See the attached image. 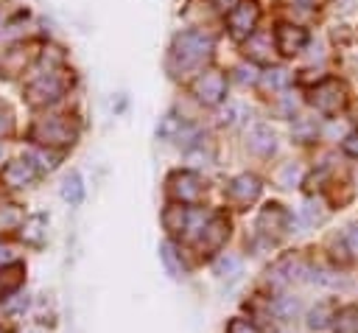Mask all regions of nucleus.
Listing matches in <instances>:
<instances>
[{
    "label": "nucleus",
    "instance_id": "1",
    "mask_svg": "<svg viewBox=\"0 0 358 333\" xmlns=\"http://www.w3.org/2000/svg\"><path fill=\"white\" fill-rule=\"evenodd\" d=\"M213 50V39L204 36L201 31H185L173 39V50H171V64H176L179 70H190L199 67Z\"/></svg>",
    "mask_w": 358,
    "mask_h": 333
},
{
    "label": "nucleus",
    "instance_id": "2",
    "mask_svg": "<svg viewBox=\"0 0 358 333\" xmlns=\"http://www.w3.org/2000/svg\"><path fill=\"white\" fill-rule=\"evenodd\" d=\"M310 104L316 106V112H322L324 118H333L338 115L344 106H347V90L341 81L336 78H324L322 84H316L313 95H310Z\"/></svg>",
    "mask_w": 358,
    "mask_h": 333
},
{
    "label": "nucleus",
    "instance_id": "3",
    "mask_svg": "<svg viewBox=\"0 0 358 333\" xmlns=\"http://www.w3.org/2000/svg\"><path fill=\"white\" fill-rule=\"evenodd\" d=\"M257 20H260L257 3H255V0H241V3L227 14V28H229L232 39L243 42V39H249V36L255 34Z\"/></svg>",
    "mask_w": 358,
    "mask_h": 333
},
{
    "label": "nucleus",
    "instance_id": "4",
    "mask_svg": "<svg viewBox=\"0 0 358 333\" xmlns=\"http://www.w3.org/2000/svg\"><path fill=\"white\" fill-rule=\"evenodd\" d=\"M193 95L201 104H218L227 95V78H224V73H218V70L199 73L196 81H193Z\"/></svg>",
    "mask_w": 358,
    "mask_h": 333
},
{
    "label": "nucleus",
    "instance_id": "5",
    "mask_svg": "<svg viewBox=\"0 0 358 333\" xmlns=\"http://www.w3.org/2000/svg\"><path fill=\"white\" fill-rule=\"evenodd\" d=\"M168 190L176 201L182 204H193L201 199V179L193 173V171H176L171 179H168Z\"/></svg>",
    "mask_w": 358,
    "mask_h": 333
},
{
    "label": "nucleus",
    "instance_id": "6",
    "mask_svg": "<svg viewBox=\"0 0 358 333\" xmlns=\"http://www.w3.org/2000/svg\"><path fill=\"white\" fill-rule=\"evenodd\" d=\"M274 45H277V50H280L282 56H294V53H299V50L308 45V31L299 28V25L282 22V25H277V31H274Z\"/></svg>",
    "mask_w": 358,
    "mask_h": 333
},
{
    "label": "nucleus",
    "instance_id": "7",
    "mask_svg": "<svg viewBox=\"0 0 358 333\" xmlns=\"http://www.w3.org/2000/svg\"><path fill=\"white\" fill-rule=\"evenodd\" d=\"M257 193H260V179L252 176V173L235 176V179L229 182V187H227V199H229L232 204H238V207L252 204V201L257 199Z\"/></svg>",
    "mask_w": 358,
    "mask_h": 333
},
{
    "label": "nucleus",
    "instance_id": "8",
    "mask_svg": "<svg viewBox=\"0 0 358 333\" xmlns=\"http://www.w3.org/2000/svg\"><path fill=\"white\" fill-rule=\"evenodd\" d=\"M288 221H291V215H288L285 207H280V204H266V207L260 210V215H257V229L277 238V235H282V232L288 229Z\"/></svg>",
    "mask_w": 358,
    "mask_h": 333
},
{
    "label": "nucleus",
    "instance_id": "9",
    "mask_svg": "<svg viewBox=\"0 0 358 333\" xmlns=\"http://www.w3.org/2000/svg\"><path fill=\"white\" fill-rule=\"evenodd\" d=\"M227 238H229V221H227L224 215H213V218L207 221L204 232H201V249L215 252V249H221V243H224Z\"/></svg>",
    "mask_w": 358,
    "mask_h": 333
},
{
    "label": "nucleus",
    "instance_id": "10",
    "mask_svg": "<svg viewBox=\"0 0 358 333\" xmlns=\"http://www.w3.org/2000/svg\"><path fill=\"white\" fill-rule=\"evenodd\" d=\"M249 148L255 151V154H271L274 151V134H271V129L268 126H263V123H257L252 132H249Z\"/></svg>",
    "mask_w": 358,
    "mask_h": 333
},
{
    "label": "nucleus",
    "instance_id": "11",
    "mask_svg": "<svg viewBox=\"0 0 358 333\" xmlns=\"http://www.w3.org/2000/svg\"><path fill=\"white\" fill-rule=\"evenodd\" d=\"M36 134H42L45 143H67V140H73V129H70L64 120L42 123V126L36 129Z\"/></svg>",
    "mask_w": 358,
    "mask_h": 333
},
{
    "label": "nucleus",
    "instance_id": "12",
    "mask_svg": "<svg viewBox=\"0 0 358 333\" xmlns=\"http://www.w3.org/2000/svg\"><path fill=\"white\" fill-rule=\"evenodd\" d=\"M333 327H336V333H358V308L355 305L341 308L333 319Z\"/></svg>",
    "mask_w": 358,
    "mask_h": 333
},
{
    "label": "nucleus",
    "instance_id": "13",
    "mask_svg": "<svg viewBox=\"0 0 358 333\" xmlns=\"http://www.w3.org/2000/svg\"><path fill=\"white\" fill-rule=\"evenodd\" d=\"M31 176H34V171H31V165L22 162V160H20V162H11V165L3 171V179H6L11 187H22Z\"/></svg>",
    "mask_w": 358,
    "mask_h": 333
},
{
    "label": "nucleus",
    "instance_id": "14",
    "mask_svg": "<svg viewBox=\"0 0 358 333\" xmlns=\"http://www.w3.org/2000/svg\"><path fill=\"white\" fill-rule=\"evenodd\" d=\"M336 308H333V302H319L313 311H310V319H308V325L313 327V330H322V327H327L330 325V319H336Z\"/></svg>",
    "mask_w": 358,
    "mask_h": 333
},
{
    "label": "nucleus",
    "instance_id": "15",
    "mask_svg": "<svg viewBox=\"0 0 358 333\" xmlns=\"http://www.w3.org/2000/svg\"><path fill=\"white\" fill-rule=\"evenodd\" d=\"M288 70H282V67H274V70H266L263 73V78H260V84L266 87V90H282L285 84H288Z\"/></svg>",
    "mask_w": 358,
    "mask_h": 333
},
{
    "label": "nucleus",
    "instance_id": "16",
    "mask_svg": "<svg viewBox=\"0 0 358 333\" xmlns=\"http://www.w3.org/2000/svg\"><path fill=\"white\" fill-rule=\"evenodd\" d=\"M159 257L165 260V266H168V271H171L173 277H182V274H185V266L179 263V257H176V249H173L171 243H162V246H159Z\"/></svg>",
    "mask_w": 358,
    "mask_h": 333
},
{
    "label": "nucleus",
    "instance_id": "17",
    "mask_svg": "<svg viewBox=\"0 0 358 333\" xmlns=\"http://www.w3.org/2000/svg\"><path fill=\"white\" fill-rule=\"evenodd\" d=\"M274 311H277V316H282V319H291V316L299 311V302H296V299H291V297H277V302H274Z\"/></svg>",
    "mask_w": 358,
    "mask_h": 333
},
{
    "label": "nucleus",
    "instance_id": "18",
    "mask_svg": "<svg viewBox=\"0 0 358 333\" xmlns=\"http://www.w3.org/2000/svg\"><path fill=\"white\" fill-rule=\"evenodd\" d=\"M42 221H45L42 215H34V218L22 227V238H25V241H31V243H39V241H42V229H39V224H42Z\"/></svg>",
    "mask_w": 358,
    "mask_h": 333
},
{
    "label": "nucleus",
    "instance_id": "19",
    "mask_svg": "<svg viewBox=\"0 0 358 333\" xmlns=\"http://www.w3.org/2000/svg\"><path fill=\"white\" fill-rule=\"evenodd\" d=\"M64 199H70V201H81V182H78V176L73 173L67 182H64Z\"/></svg>",
    "mask_w": 358,
    "mask_h": 333
},
{
    "label": "nucleus",
    "instance_id": "20",
    "mask_svg": "<svg viewBox=\"0 0 358 333\" xmlns=\"http://www.w3.org/2000/svg\"><path fill=\"white\" fill-rule=\"evenodd\" d=\"M215 269H218V274H235L238 269H241V260L238 257H218V263H215Z\"/></svg>",
    "mask_w": 358,
    "mask_h": 333
},
{
    "label": "nucleus",
    "instance_id": "21",
    "mask_svg": "<svg viewBox=\"0 0 358 333\" xmlns=\"http://www.w3.org/2000/svg\"><path fill=\"white\" fill-rule=\"evenodd\" d=\"M227 333H260L249 319H232L229 322V330Z\"/></svg>",
    "mask_w": 358,
    "mask_h": 333
},
{
    "label": "nucleus",
    "instance_id": "22",
    "mask_svg": "<svg viewBox=\"0 0 358 333\" xmlns=\"http://www.w3.org/2000/svg\"><path fill=\"white\" fill-rule=\"evenodd\" d=\"M296 176H299V168L296 165H285L282 173H280V185L282 187H291V182H296Z\"/></svg>",
    "mask_w": 358,
    "mask_h": 333
},
{
    "label": "nucleus",
    "instance_id": "23",
    "mask_svg": "<svg viewBox=\"0 0 358 333\" xmlns=\"http://www.w3.org/2000/svg\"><path fill=\"white\" fill-rule=\"evenodd\" d=\"M341 148H344L350 157H355V160H358V132L347 134V137H344V143H341Z\"/></svg>",
    "mask_w": 358,
    "mask_h": 333
},
{
    "label": "nucleus",
    "instance_id": "24",
    "mask_svg": "<svg viewBox=\"0 0 358 333\" xmlns=\"http://www.w3.org/2000/svg\"><path fill=\"white\" fill-rule=\"evenodd\" d=\"M347 246H350V252H358V224L347 232Z\"/></svg>",
    "mask_w": 358,
    "mask_h": 333
},
{
    "label": "nucleus",
    "instance_id": "25",
    "mask_svg": "<svg viewBox=\"0 0 358 333\" xmlns=\"http://www.w3.org/2000/svg\"><path fill=\"white\" fill-rule=\"evenodd\" d=\"M213 3H215V6H218V8H224V11H227V14H229V11H232V8H235V6H238V3H241V0H213Z\"/></svg>",
    "mask_w": 358,
    "mask_h": 333
},
{
    "label": "nucleus",
    "instance_id": "26",
    "mask_svg": "<svg viewBox=\"0 0 358 333\" xmlns=\"http://www.w3.org/2000/svg\"><path fill=\"white\" fill-rule=\"evenodd\" d=\"M294 3H299V6H310L313 0H294Z\"/></svg>",
    "mask_w": 358,
    "mask_h": 333
},
{
    "label": "nucleus",
    "instance_id": "27",
    "mask_svg": "<svg viewBox=\"0 0 358 333\" xmlns=\"http://www.w3.org/2000/svg\"><path fill=\"white\" fill-rule=\"evenodd\" d=\"M338 3H341L344 8H350V3H352V0H338Z\"/></svg>",
    "mask_w": 358,
    "mask_h": 333
},
{
    "label": "nucleus",
    "instance_id": "28",
    "mask_svg": "<svg viewBox=\"0 0 358 333\" xmlns=\"http://www.w3.org/2000/svg\"><path fill=\"white\" fill-rule=\"evenodd\" d=\"M0 333H8V330H3V327H0Z\"/></svg>",
    "mask_w": 358,
    "mask_h": 333
}]
</instances>
